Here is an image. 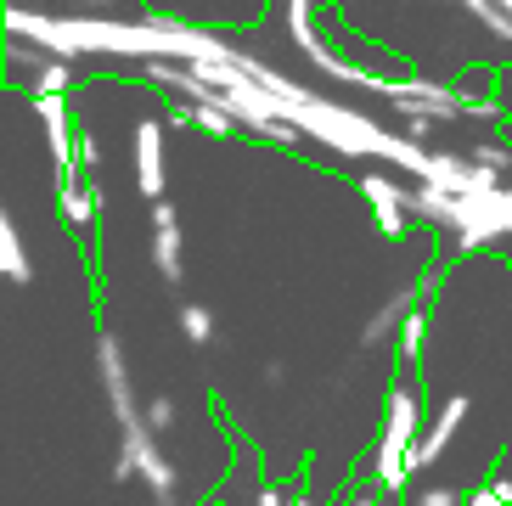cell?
<instances>
[{
    "label": "cell",
    "mask_w": 512,
    "mask_h": 506,
    "mask_svg": "<svg viewBox=\"0 0 512 506\" xmlns=\"http://www.w3.org/2000/svg\"><path fill=\"white\" fill-rule=\"evenodd\" d=\"M361 192H366V203L377 209L383 237H406V225H411V192L406 186H394V180H383V175H366Z\"/></svg>",
    "instance_id": "cell-2"
},
{
    "label": "cell",
    "mask_w": 512,
    "mask_h": 506,
    "mask_svg": "<svg viewBox=\"0 0 512 506\" xmlns=\"http://www.w3.org/2000/svg\"><path fill=\"white\" fill-rule=\"evenodd\" d=\"M473 164L490 169V175H501V169H512V147H501V141H479V147H473Z\"/></svg>",
    "instance_id": "cell-11"
},
{
    "label": "cell",
    "mask_w": 512,
    "mask_h": 506,
    "mask_svg": "<svg viewBox=\"0 0 512 506\" xmlns=\"http://www.w3.org/2000/svg\"><path fill=\"white\" fill-rule=\"evenodd\" d=\"M141 417H147V428H169V422H175V400H164V394H158V400H147V411H141Z\"/></svg>",
    "instance_id": "cell-12"
},
{
    "label": "cell",
    "mask_w": 512,
    "mask_h": 506,
    "mask_svg": "<svg viewBox=\"0 0 512 506\" xmlns=\"http://www.w3.org/2000/svg\"><path fill=\"white\" fill-rule=\"evenodd\" d=\"M287 506H310V501H304V495H287Z\"/></svg>",
    "instance_id": "cell-17"
},
{
    "label": "cell",
    "mask_w": 512,
    "mask_h": 506,
    "mask_svg": "<svg viewBox=\"0 0 512 506\" xmlns=\"http://www.w3.org/2000/svg\"><path fill=\"white\" fill-rule=\"evenodd\" d=\"M417 422H422V405L411 388H394L389 394V422H383V445L389 450H417Z\"/></svg>",
    "instance_id": "cell-5"
},
{
    "label": "cell",
    "mask_w": 512,
    "mask_h": 506,
    "mask_svg": "<svg viewBox=\"0 0 512 506\" xmlns=\"http://www.w3.org/2000/svg\"><path fill=\"white\" fill-rule=\"evenodd\" d=\"M68 90H74V74H68V57L46 62V68H40V79H34V96H68Z\"/></svg>",
    "instance_id": "cell-8"
},
{
    "label": "cell",
    "mask_w": 512,
    "mask_h": 506,
    "mask_svg": "<svg viewBox=\"0 0 512 506\" xmlns=\"http://www.w3.org/2000/svg\"><path fill=\"white\" fill-rule=\"evenodd\" d=\"M383 495H389V490H377V484H372V495H355L349 506H383Z\"/></svg>",
    "instance_id": "cell-15"
},
{
    "label": "cell",
    "mask_w": 512,
    "mask_h": 506,
    "mask_svg": "<svg viewBox=\"0 0 512 506\" xmlns=\"http://www.w3.org/2000/svg\"><path fill=\"white\" fill-rule=\"evenodd\" d=\"M417 506H462V495H456V490H422Z\"/></svg>",
    "instance_id": "cell-13"
},
{
    "label": "cell",
    "mask_w": 512,
    "mask_h": 506,
    "mask_svg": "<svg viewBox=\"0 0 512 506\" xmlns=\"http://www.w3.org/2000/svg\"><path fill=\"white\" fill-rule=\"evenodd\" d=\"M181 332L192 343H209L214 338V315L203 310V304H181Z\"/></svg>",
    "instance_id": "cell-9"
},
{
    "label": "cell",
    "mask_w": 512,
    "mask_h": 506,
    "mask_svg": "<svg viewBox=\"0 0 512 506\" xmlns=\"http://www.w3.org/2000/svg\"><path fill=\"white\" fill-rule=\"evenodd\" d=\"M152 265L164 282H181V220L175 203H152Z\"/></svg>",
    "instance_id": "cell-3"
},
{
    "label": "cell",
    "mask_w": 512,
    "mask_h": 506,
    "mask_svg": "<svg viewBox=\"0 0 512 506\" xmlns=\"http://www.w3.org/2000/svg\"><path fill=\"white\" fill-rule=\"evenodd\" d=\"M467 411H473V405H467L462 394H456V400H445V405H439L434 428H428V433H422V439H417V450H411V462H417V467H434L439 456L451 450V439H456V428H462V422H467Z\"/></svg>",
    "instance_id": "cell-4"
},
{
    "label": "cell",
    "mask_w": 512,
    "mask_h": 506,
    "mask_svg": "<svg viewBox=\"0 0 512 506\" xmlns=\"http://www.w3.org/2000/svg\"><path fill=\"white\" fill-rule=\"evenodd\" d=\"M0 270H6V282H29V253L17 242L12 220H0Z\"/></svg>",
    "instance_id": "cell-7"
},
{
    "label": "cell",
    "mask_w": 512,
    "mask_h": 506,
    "mask_svg": "<svg viewBox=\"0 0 512 506\" xmlns=\"http://www.w3.org/2000/svg\"><path fill=\"white\" fill-rule=\"evenodd\" d=\"M136 186L147 203H164V124L158 119L136 124Z\"/></svg>",
    "instance_id": "cell-1"
},
{
    "label": "cell",
    "mask_w": 512,
    "mask_h": 506,
    "mask_svg": "<svg viewBox=\"0 0 512 506\" xmlns=\"http://www.w3.org/2000/svg\"><path fill=\"white\" fill-rule=\"evenodd\" d=\"M57 214H62V225H68L74 237H85V231L96 225V214H102V192H96V186H85V180L57 186Z\"/></svg>",
    "instance_id": "cell-6"
},
{
    "label": "cell",
    "mask_w": 512,
    "mask_h": 506,
    "mask_svg": "<svg viewBox=\"0 0 512 506\" xmlns=\"http://www.w3.org/2000/svg\"><path fill=\"white\" fill-rule=\"evenodd\" d=\"M254 506H287V495H282V490H259Z\"/></svg>",
    "instance_id": "cell-16"
},
{
    "label": "cell",
    "mask_w": 512,
    "mask_h": 506,
    "mask_svg": "<svg viewBox=\"0 0 512 506\" xmlns=\"http://www.w3.org/2000/svg\"><path fill=\"white\" fill-rule=\"evenodd\" d=\"M422 338H428V315L411 310L406 327H400V360H417V355H422Z\"/></svg>",
    "instance_id": "cell-10"
},
{
    "label": "cell",
    "mask_w": 512,
    "mask_h": 506,
    "mask_svg": "<svg viewBox=\"0 0 512 506\" xmlns=\"http://www.w3.org/2000/svg\"><path fill=\"white\" fill-rule=\"evenodd\" d=\"M96 158H102V152H96V141H79V169H96Z\"/></svg>",
    "instance_id": "cell-14"
}]
</instances>
